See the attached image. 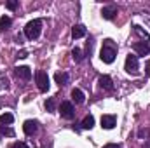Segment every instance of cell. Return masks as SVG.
I'll return each instance as SVG.
<instances>
[{
    "instance_id": "obj_15",
    "label": "cell",
    "mask_w": 150,
    "mask_h": 148,
    "mask_svg": "<svg viewBox=\"0 0 150 148\" xmlns=\"http://www.w3.org/2000/svg\"><path fill=\"white\" fill-rule=\"evenodd\" d=\"M72 98H74V101L77 105H82L86 96H84V92H82L80 89H74V91H72Z\"/></svg>"
},
{
    "instance_id": "obj_29",
    "label": "cell",
    "mask_w": 150,
    "mask_h": 148,
    "mask_svg": "<svg viewBox=\"0 0 150 148\" xmlns=\"http://www.w3.org/2000/svg\"><path fill=\"white\" fill-rule=\"evenodd\" d=\"M28 56V52L26 51H21V52H18V58H26Z\"/></svg>"
},
{
    "instance_id": "obj_8",
    "label": "cell",
    "mask_w": 150,
    "mask_h": 148,
    "mask_svg": "<svg viewBox=\"0 0 150 148\" xmlns=\"http://www.w3.org/2000/svg\"><path fill=\"white\" fill-rule=\"evenodd\" d=\"M115 124H117V117L115 115H103L101 117V127L103 129H113L115 127Z\"/></svg>"
},
{
    "instance_id": "obj_11",
    "label": "cell",
    "mask_w": 150,
    "mask_h": 148,
    "mask_svg": "<svg viewBox=\"0 0 150 148\" xmlns=\"http://www.w3.org/2000/svg\"><path fill=\"white\" fill-rule=\"evenodd\" d=\"M16 75L19 78H23V80H30L32 78V70L28 66H18L16 68Z\"/></svg>"
},
{
    "instance_id": "obj_2",
    "label": "cell",
    "mask_w": 150,
    "mask_h": 148,
    "mask_svg": "<svg viewBox=\"0 0 150 148\" xmlns=\"http://www.w3.org/2000/svg\"><path fill=\"white\" fill-rule=\"evenodd\" d=\"M40 33H42V19H33V21L26 23V26H25V35H26V38L37 40L40 37Z\"/></svg>"
},
{
    "instance_id": "obj_17",
    "label": "cell",
    "mask_w": 150,
    "mask_h": 148,
    "mask_svg": "<svg viewBox=\"0 0 150 148\" xmlns=\"http://www.w3.org/2000/svg\"><path fill=\"white\" fill-rule=\"evenodd\" d=\"M11 25H12V19H11L9 16H2V18H0V30H4V32H5Z\"/></svg>"
},
{
    "instance_id": "obj_21",
    "label": "cell",
    "mask_w": 150,
    "mask_h": 148,
    "mask_svg": "<svg viewBox=\"0 0 150 148\" xmlns=\"http://www.w3.org/2000/svg\"><path fill=\"white\" fill-rule=\"evenodd\" d=\"M0 134H4V136H14V131L11 127H7V125H0Z\"/></svg>"
},
{
    "instance_id": "obj_1",
    "label": "cell",
    "mask_w": 150,
    "mask_h": 148,
    "mask_svg": "<svg viewBox=\"0 0 150 148\" xmlns=\"http://www.w3.org/2000/svg\"><path fill=\"white\" fill-rule=\"evenodd\" d=\"M100 58H101V61L105 65H112L115 61V58H117V45H115V42L112 38L103 40V47L100 51Z\"/></svg>"
},
{
    "instance_id": "obj_28",
    "label": "cell",
    "mask_w": 150,
    "mask_h": 148,
    "mask_svg": "<svg viewBox=\"0 0 150 148\" xmlns=\"http://www.w3.org/2000/svg\"><path fill=\"white\" fill-rule=\"evenodd\" d=\"M145 73H147V75L150 77V59L147 61V65H145Z\"/></svg>"
},
{
    "instance_id": "obj_7",
    "label": "cell",
    "mask_w": 150,
    "mask_h": 148,
    "mask_svg": "<svg viewBox=\"0 0 150 148\" xmlns=\"http://www.w3.org/2000/svg\"><path fill=\"white\" fill-rule=\"evenodd\" d=\"M23 131H25V134H28V136L37 134L38 122H37V120H25V124H23Z\"/></svg>"
},
{
    "instance_id": "obj_18",
    "label": "cell",
    "mask_w": 150,
    "mask_h": 148,
    "mask_svg": "<svg viewBox=\"0 0 150 148\" xmlns=\"http://www.w3.org/2000/svg\"><path fill=\"white\" fill-rule=\"evenodd\" d=\"M72 58H74L77 63H80V61L84 59V52H82V51H80L79 47H75L74 51H72Z\"/></svg>"
},
{
    "instance_id": "obj_25",
    "label": "cell",
    "mask_w": 150,
    "mask_h": 148,
    "mask_svg": "<svg viewBox=\"0 0 150 148\" xmlns=\"http://www.w3.org/2000/svg\"><path fill=\"white\" fill-rule=\"evenodd\" d=\"M5 7H7V9H11V11H14V9L18 7V2H16V0H12V2H7V4H5Z\"/></svg>"
},
{
    "instance_id": "obj_30",
    "label": "cell",
    "mask_w": 150,
    "mask_h": 148,
    "mask_svg": "<svg viewBox=\"0 0 150 148\" xmlns=\"http://www.w3.org/2000/svg\"><path fill=\"white\" fill-rule=\"evenodd\" d=\"M143 148H150V143H149V145H145V147H143Z\"/></svg>"
},
{
    "instance_id": "obj_26",
    "label": "cell",
    "mask_w": 150,
    "mask_h": 148,
    "mask_svg": "<svg viewBox=\"0 0 150 148\" xmlns=\"http://www.w3.org/2000/svg\"><path fill=\"white\" fill-rule=\"evenodd\" d=\"M103 148H122V145H117V143H108V145H105Z\"/></svg>"
},
{
    "instance_id": "obj_24",
    "label": "cell",
    "mask_w": 150,
    "mask_h": 148,
    "mask_svg": "<svg viewBox=\"0 0 150 148\" xmlns=\"http://www.w3.org/2000/svg\"><path fill=\"white\" fill-rule=\"evenodd\" d=\"M11 148H28V145H26V143H23V141H16V143H12V145H11Z\"/></svg>"
},
{
    "instance_id": "obj_3",
    "label": "cell",
    "mask_w": 150,
    "mask_h": 148,
    "mask_svg": "<svg viewBox=\"0 0 150 148\" xmlns=\"http://www.w3.org/2000/svg\"><path fill=\"white\" fill-rule=\"evenodd\" d=\"M138 56L134 54H127L126 58V63H124V70L127 72L129 75H138Z\"/></svg>"
},
{
    "instance_id": "obj_22",
    "label": "cell",
    "mask_w": 150,
    "mask_h": 148,
    "mask_svg": "<svg viewBox=\"0 0 150 148\" xmlns=\"http://www.w3.org/2000/svg\"><path fill=\"white\" fill-rule=\"evenodd\" d=\"M93 47H94V42H93V38L86 44V56H91V52H93Z\"/></svg>"
},
{
    "instance_id": "obj_16",
    "label": "cell",
    "mask_w": 150,
    "mask_h": 148,
    "mask_svg": "<svg viewBox=\"0 0 150 148\" xmlns=\"http://www.w3.org/2000/svg\"><path fill=\"white\" fill-rule=\"evenodd\" d=\"M12 120H14V117L9 111H5V113L0 115V125H9V124H12Z\"/></svg>"
},
{
    "instance_id": "obj_9",
    "label": "cell",
    "mask_w": 150,
    "mask_h": 148,
    "mask_svg": "<svg viewBox=\"0 0 150 148\" xmlns=\"http://www.w3.org/2000/svg\"><path fill=\"white\" fill-rule=\"evenodd\" d=\"M98 82H100V87H101V89H105V91H108V92L113 91V82L108 75H101Z\"/></svg>"
},
{
    "instance_id": "obj_13",
    "label": "cell",
    "mask_w": 150,
    "mask_h": 148,
    "mask_svg": "<svg viewBox=\"0 0 150 148\" xmlns=\"http://www.w3.org/2000/svg\"><path fill=\"white\" fill-rule=\"evenodd\" d=\"M80 127L82 129H93L94 127V117L93 115H86L84 120H82V124H80Z\"/></svg>"
},
{
    "instance_id": "obj_14",
    "label": "cell",
    "mask_w": 150,
    "mask_h": 148,
    "mask_svg": "<svg viewBox=\"0 0 150 148\" xmlns=\"http://www.w3.org/2000/svg\"><path fill=\"white\" fill-rule=\"evenodd\" d=\"M54 80H56V84H58L59 87H61V85H67V84H68V73H59V72H58V73L54 75Z\"/></svg>"
},
{
    "instance_id": "obj_12",
    "label": "cell",
    "mask_w": 150,
    "mask_h": 148,
    "mask_svg": "<svg viewBox=\"0 0 150 148\" xmlns=\"http://www.w3.org/2000/svg\"><path fill=\"white\" fill-rule=\"evenodd\" d=\"M86 33H87V30H86L84 25H75L72 28V37L74 38H82V37H86Z\"/></svg>"
},
{
    "instance_id": "obj_6",
    "label": "cell",
    "mask_w": 150,
    "mask_h": 148,
    "mask_svg": "<svg viewBox=\"0 0 150 148\" xmlns=\"http://www.w3.org/2000/svg\"><path fill=\"white\" fill-rule=\"evenodd\" d=\"M133 49L136 51V54H138V56H149V54H150V44H149V42H145V40L133 44Z\"/></svg>"
},
{
    "instance_id": "obj_20",
    "label": "cell",
    "mask_w": 150,
    "mask_h": 148,
    "mask_svg": "<svg viewBox=\"0 0 150 148\" xmlns=\"http://www.w3.org/2000/svg\"><path fill=\"white\" fill-rule=\"evenodd\" d=\"M133 28H134V33H136V35H140V37L143 38V40H147V38H149V33H147L145 30H142V26H138V25H134Z\"/></svg>"
},
{
    "instance_id": "obj_27",
    "label": "cell",
    "mask_w": 150,
    "mask_h": 148,
    "mask_svg": "<svg viewBox=\"0 0 150 148\" xmlns=\"http://www.w3.org/2000/svg\"><path fill=\"white\" fill-rule=\"evenodd\" d=\"M9 85V80L7 78H0V87H7Z\"/></svg>"
},
{
    "instance_id": "obj_19",
    "label": "cell",
    "mask_w": 150,
    "mask_h": 148,
    "mask_svg": "<svg viewBox=\"0 0 150 148\" xmlns=\"http://www.w3.org/2000/svg\"><path fill=\"white\" fill-rule=\"evenodd\" d=\"M45 110L47 111H54L56 110V98H49L45 101Z\"/></svg>"
},
{
    "instance_id": "obj_5",
    "label": "cell",
    "mask_w": 150,
    "mask_h": 148,
    "mask_svg": "<svg viewBox=\"0 0 150 148\" xmlns=\"http://www.w3.org/2000/svg\"><path fill=\"white\" fill-rule=\"evenodd\" d=\"M59 113H61V117L63 118H67V120H72L75 117V108L74 105L70 103V101H63L61 105H59Z\"/></svg>"
},
{
    "instance_id": "obj_23",
    "label": "cell",
    "mask_w": 150,
    "mask_h": 148,
    "mask_svg": "<svg viewBox=\"0 0 150 148\" xmlns=\"http://www.w3.org/2000/svg\"><path fill=\"white\" fill-rule=\"evenodd\" d=\"M138 136H140V138H149L150 129H140V131H138Z\"/></svg>"
},
{
    "instance_id": "obj_4",
    "label": "cell",
    "mask_w": 150,
    "mask_h": 148,
    "mask_svg": "<svg viewBox=\"0 0 150 148\" xmlns=\"http://www.w3.org/2000/svg\"><path fill=\"white\" fill-rule=\"evenodd\" d=\"M35 80H37V87L40 92H47L49 91V75L45 73V72H42V70H38L37 73H35Z\"/></svg>"
},
{
    "instance_id": "obj_10",
    "label": "cell",
    "mask_w": 150,
    "mask_h": 148,
    "mask_svg": "<svg viewBox=\"0 0 150 148\" xmlns=\"http://www.w3.org/2000/svg\"><path fill=\"white\" fill-rule=\"evenodd\" d=\"M115 14H117V9H115L113 5H108V7H103V9H101V18H103V19H108V21H110V19L115 18Z\"/></svg>"
}]
</instances>
